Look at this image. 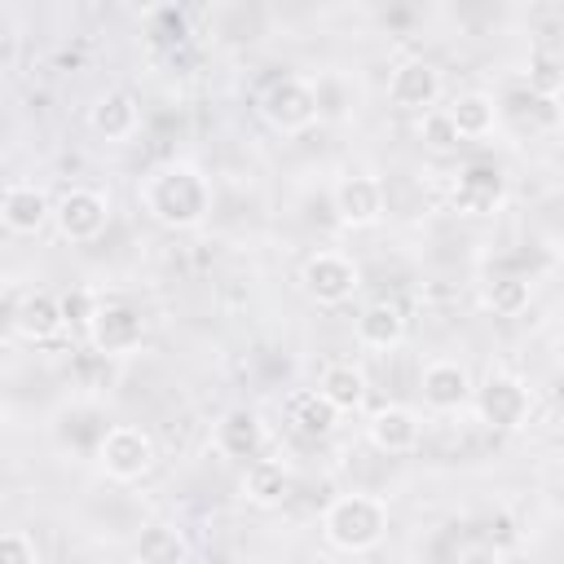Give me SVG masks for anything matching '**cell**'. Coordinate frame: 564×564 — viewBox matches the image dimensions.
Instances as JSON below:
<instances>
[{
    "label": "cell",
    "instance_id": "cell-1",
    "mask_svg": "<svg viewBox=\"0 0 564 564\" xmlns=\"http://www.w3.org/2000/svg\"><path fill=\"white\" fill-rule=\"evenodd\" d=\"M137 198L163 229H194L212 212V185L194 163H159L145 172Z\"/></svg>",
    "mask_w": 564,
    "mask_h": 564
},
{
    "label": "cell",
    "instance_id": "cell-2",
    "mask_svg": "<svg viewBox=\"0 0 564 564\" xmlns=\"http://www.w3.org/2000/svg\"><path fill=\"white\" fill-rule=\"evenodd\" d=\"M383 533H388V502L375 494H339L322 511V538L335 551H348V555L375 551Z\"/></svg>",
    "mask_w": 564,
    "mask_h": 564
},
{
    "label": "cell",
    "instance_id": "cell-3",
    "mask_svg": "<svg viewBox=\"0 0 564 564\" xmlns=\"http://www.w3.org/2000/svg\"><path fill=\"white\" fill-rule=\"evenodd\" d=\"M154 458H159L154 436H150L145 427H137V423H115V427H106L101 441H97V463H101V471H106L110 480H119V485H132V480L150 476Z\"/></svg>",
    "mask_w": 564,
    "mask_h": 564
},
{
    "label": "cell",
    "instance_id": "cell-4",
    "mask_svg": "<svg viewBox=\"0 0 564 564\" xmlns=\"http://www.w3.org/2000/svg\"><path fill=\"white\" fill-rule=\"evenodd\" d=\"M260 115H264V123L278 128V132H304V128H313V123L322 119L317 93H313V84L300 79V75L273 79V84L264 88V97H260Z\"/></svg>",
    "mask_w": 564,
    "mask_h": 564
},
{
    "label": "cell",
    "instance_id": "cell-5",
    "mask_svg": "<svg viewBox=\"0 0 564 564\" xmlns=\"http://www.w3.org/2000/svg\"><path fill=\"white\" fill-rule=\"evenodd\" d=\"M529 405H533L529 383L516 379V375L494 370V375L476 388V414H480V423H485L489 432H516V427H524Z\"/></svg>",
    "mask_w": 564,
    "mask_h": 564
},
{
    "label": "cell",
    "instance_id": "cell-6",
    "mask_svg": "<svg viewBox=\"0 0 564 564\" xmlns=\"http://www.w3.org/2000/svg\"><path fill=\"white\" fill-rule=\"evenodd\" d=\"M300 286H304V295L313 304L335 308V304L352 300V291L361 286V278H357V264L348 256H339V251H313L304 260V269H300Z\"/></svg>",
    "mask_w": 564,
    "mask_h": 564
},
{
    "label": "cell",
    "instance_id": "cell-7",
    "mask_svg": "<svg viewBox=\"0 0 564 564\" xmlns=\"http://www.w3.org/2000/svg\"><path fill=\"white\" fill-rule=\"evenodd\" d=\"M106 220H110V198L101 189H88V185H75L66 189L57 203H53V225L66 242H93L106 234Z\"/></svg>",
    "mask_w": 564,
    "mask_h": 564
},
{
    "label": "cell",
    "instance_id": "cell-8",
    "mask_svg": "<svg viewBox=\"0 0 564 564\" xmlns=\"http://www.w3.org/2000/svg\"><path fill=\"white\" fill-rule=\"evenodd\" d=\"M141 339H145L141 308H132L128 300H101V313L88 326L93 352H101V357H128V352L141 348Z\"/></svg>",
    "mask_w": 564,
    "mask_h": 564
},
{
    "label": "cell",
    "instance_id": "cell-9",
    "mask_svg": "<svg viewBox=\"0 0 564 564\" xmlns=\"http://www.w3.org/2000/svg\"><path fill=\"white\" fill-rule=\"evenodd\" d=\"M66 326L62 317V295H48V291H9V330L22 339V344H48L57 339Z\"/></svg>",
    "mask_w": 564,
    "mask_h": 564
},
{
    "label": "cell",
    "instance_id": "cell-10",
    "mask_svg": "<svg viewBox=\"0 0 564 564\" xmlns=\"http://www.w3.org/2000/svg\"><path fill=\"white\" fill-rule=\"evenodd\" d=\"M441 88H445V84H441V70H436L432 62H423V57H410V62L392 66V75H388V101H392L397 110L427 115V110H436Z\"/></svg>",
    "mask_w": 564,
    "mask_h": 564
},
{
    "label": "cell",
    "instance_id": "cell-11",
    "mask_svg": "<svg viewBox=\"0 0 564 564\" xmlns=\"http://www.w3.org/2000/svg\"><path fill=\"white\" fill-rule=\"evenodd\" d=\"M330 207H335L339 225H348V229H370V225H379V216H383V185H379L375 176H366V172H348V176L335 181Z\"/></svg>",
    "mask_w": 564,
    "mask_h": 564
},
{
    "label": "cell",
    "instance_id": "cell-12",
    "mask_svg": "<svg viewBox=\"0 0 564 564\" xmlns=\"http://www.w3.org/2000/svg\"><path fill=\"white\" fill-rule=\"evenodd\" d=\"M419 392H423V405L427 410H436V414H454V410H463L467 401H471V375H467V366L463 361H454V357H432L427 366H423V375H419Z\"/></svg>",
    "mask_w": 564,
    "mask_h": 564
},
{
    "label": "cell",
    "instance_id": "cell-13",
    "mask_svg": "<svg viewBox=\"0 0 564 564\" xmlns=\"http://www.w3.org/2000/svg\"><path fill=\"white\" fill-rule=\"evenodd\" d=\"M0 220H4L9 234L31 238V234H40V229L53 220V203H48V194H44L35 181H13V185H4Z\"/></svg>",
    "mask_w": 564,
    "mask_h": 564
},
{
    "label": "cell",
    "instance_id": "cell-14",
    "mask_svg": "<svg viewBox=\"0 0 564 564\" xmlns=\"http://www.w3.org/2000/svg\"><path fill=\"white\" fill-rule=\"evenodd\" d=\"M507 198V176L494 163H467L454 181V207L463 216H489Z\"/></svg>",
    "mask_w": 564,
    "mask_h": 564
},
{
    "label": "cell",
    "instance_id": "cell-15",
    "mask_svg": "<svg viewBox=\"0 0 564 564\" xmlns=\"http://www.w3.org/2000/svg\"><path fill=\"white\" fill-rule=\"evenodd\" d=\"M366 436L375 449L383 454H410L423 436V423L410 405H379L370 419H366Z\"/></svg>",
    "mask_w": 564,
    "mask_h": 564
},
{
    "label": "cell",
    "instance_id": "cell-16",
    "mask_svg": "<svg viewBox=\"0 0 564 564\" xmlns=\"http://www.w3.org/2000/svg\"><path fill=\"white\" fill-rule=\"evenodd\" d=\"M88 128H93L97 137H106V141H128V137H137V128H141V106H137V97L123 93V88L101 93V97L88 106Z\"/></svg>",
    "mask_w": 564,
    "mask_h": 564
},
{
    "label": "cell",
    "instance_id": "cell-17",
    "mask_svg": "<svg viewBox=\"0 0 564 564\" xmlns=\"http://www.w3.org/2000/svg\"><path fill=\"white\" fill-rule=\"evenodd\" d=\"M216 449L225 454V458H238V463H256L260 458V449H264V423H260V414L256 410H225L220 414V423H216Z\"/></svg>",
    "mask_w": 564,
    "mask_h": 564
},
{
    "label": "cell",
    "instance_id": "cell-18",
    "mask_svg": "<svg viewBox=\"0 0 564 564\" xmlns=\"http://www.w3.org/2000/svg\"><path fill=\"white\" fill-rule=\"evenodd\" d=\"M405 339V313L397 300H375L357 313V344L361 348H375V352H388Z\"/></svg>",
    "mask_w": 564,
    "mask_h": 564
},
{
    "label": "cell",
    "instance_id": "cell-19",
    "mask_svg": "<svg viewBox=\"0 0 564 564\" xmlns=\"http://www.w3.org/2000/svg\"><path fill=\"white\" fill-rule=\"evenodd\" d=\"M286 494H291V471H286L282 458H256V463H247L242 498H247L251 507H264V511H269V507H282Z\"/></svg>",
    "mask_w": 564,
    "mask_h": 564
},
{
    "label": "cell",
    "instance_id": "cell-20",
    "mask_svg": "<svg viewBox=\"0 0 564 564\" xmlns=\"http://www.w3.org/2000/svg\"><path fill=\"white\" fill-rule=\"evenodd\" d=\"M317 392L339 410V414H352L366 405V375L361 366L352 361H330L322 375H317Z\"/></svg>",
    "mask_w": 564,
    "mask_h": 564
},
{
    "label": "cell",
    "instance_id": "cell-21",
    "mask_svg": "<svg viewBox=\"0 0 564 564\" xmlns=\"http://www.w3.org/2000/svg\"><path fill=\"white\" fill-rule=\"evenodd\" d=\"M286 423H291L300 436H330L335 423H339V410H335L317 388H304V392H291V401H286Z\"/></svg>",
    "mask_w": 564,
    "mask_h": 564
},
{
    "label": "cell",
    "instance_id": "cell-22",
    "mask_svg": "<svg viewBox=\"0 0 564 564\" xmlns=\"http://www.w3.org/2000/svg\"><path fill=\"white\" fill-rule=\"evenodd\" d=\"M132 564H189V542L167 524H145L132 542Z\"/></svg>",
    "mask_w": 564,
    "mask_h": 564
},
{
    "label": "cell",
    "instance_id": "cell-23",
    "mask_svg": "<svg viewBox=\"0 0 564 564\" xmlns=\"http://www.w3.org/2000/svg\"><path fill=\"white\" fill-rule=\"evenodd\" d=\"M449 119L458 123V137L480 141L498 128V101L489 93H458L454 106H449Z\"/></svg>",
    "mask_w": 564,
    "mask_h": 564
},
{
    "label": "cell",
    "instance_id": "cell-24",
    "mask_svg": "<svg viewBox=\"0 0 564 564\" xmlns=\"http://www.w3.org/2000/svg\"><path fill=\"white\" fill-rule=\"evenodd\" d=\"M529 278H520V273H494V278H485V286H480V304L494 313V317H516V313H524L529 308Z\"/></svg>",
    "mask_w": 564,
    "mask_h": 564
},
{
    "label": "cell",
    "instance_id": "cell-25",
    "mask_svg": "<svg viewBox=\"0 0 564 564\" xmlns=\"http://www.w3.org/2000/svg\"><path fill=\"white\" fill-rule=\"evenodd\" d=\"M524 84H529L533 97L555 101V97L564 93V66H560V57H551V53H529V62H524Z\"/></svg>",
    "mask_w": 564,
    "mask_h": 564
},
{
    "label": "cell",
    "instance_id": "cell-26",
    "mask_svg": "<svg viewBox=\"0 0 564 564\" xmlns=\"http://www.w3.org/2000/svg\"><path fill=\"white\" fill-rule=\"evenodd\" d=\"M419 141L427 145V150H436V154H449V150H458V123L449 119V106H436V110H427V115H419Z\"/></svg>",
    "mask_w": 564,
    "mask_h": 564
},
{
    "label": "cell",
    "instance_id": "cell-27",
    "mask_svg": "<svg viewBox=\"0 0 564 564\" xmlns=\"http://www.w3.org/2000/svg\"><path fill=\"white\" fill-rule=\"evenodd\" d=\"M313 93H317V110H322V119H348L352 88H348L339 75H322V79H313Z\"/></svg>",
    "mask_w": 564,
    "mask_h": 564
},
{
    "label": "cell",
    "instance_id": "cell-28",
    "mask_svg": "<svg viewBox=\"0 0 564 564\" xmlns=\"http://www.w3.org/2000/svg\"><path fill=\"white\" fill-rule=\"evenodd\" d=\"M97 313H101V295H97V291L75 286V291L62 295V317H66V326H75V330L88 335V326L97 322Z\"/></svg>",
    "mask_w": 564,
    "mask_h": 564
},
{
    "label": "cell",
    "instance_id": "cell-29",
    "mask_svg": "<svg viewBox=\"0 0 564 564\" xmlns=\"http://www.w3.org/2000/svg\"><path fill=\"white\" fill-rule=\"evenodd\" d=\"M0 564H40V551H35L31 533L4 529V533H0Z\"/></svg>",
    "mask_w": 564,
    "mask_h": 564
},
{
    "label": "cell",
    "instance_id": "cell-30",
    "mask_svg": "<svg viewBox=\"0 0 564 564\" xmlns=\"http://www.w3.org/2000/svg\"><path fill=\"white\" fill-rule=\"evenodd\" d=\"M458 564H507V555L489 542H471V546L458 551Z\"/></svg>",
    "mask_w": 564,
    "mask_h": 564
},
{
    "label": "cell",
    "instance_id": "cell-31",
    "mask_svg": "<svg viewBox=\"0 0 564 564\" xmlns=\"http://www.w3.org/2000/svg\"><path fill=\"white\" fill-rule=\"evenodd\" d=\"M555 361H560V370H564V339H560V352H555Z\"/></svg>",
    "mask_w": 564,
    "mask_h": 564
},
{
    "label": "cell",
    "instance_id": "cell-32",
    "mask_svg": "<svg viewBox=\"0 0 564 564\" xmlns=\"http://www.w3.org/2000/svg\"><path fill=\"white\" fill-rule=\"evenodd\" d=\"M560 256H564V238H560Z\"/></svg>",
    "mask_w": 564,
    "mask_h": 564
},
{
    "label": "cell",
    "instance_id": "cell-33",
    "mask_svg": "<svg viewBox=\"0 0 564 564\" xmlns=\"http://www.w3.org/2000/svg\"><path fill=\"white\" fill-rule=\"evenodd\" d=\"M560 141H564V128H560Z\"/></svg>",
    "mask_w": 564,
    "mask_h": 564
}]
</instances>
